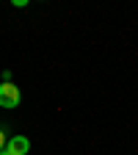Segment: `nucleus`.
Returning a JSON list of instances; mask_svg holds the SVG:
<instances>
[{
	"instance_id": "f257e3e1",
	"label": "nucleus",
	"mask_w": 138,
	"mask_h": 155,
	"mask_svg": "<svg viewBox=\"0 0 138 155\" xmlns=\"http://www.w3.org/2000/svg\"><path fill=\"white\" fill-rule=\"evenodd\" d=\"M19 105V89L14 83H0V108H17Z\"/></svg>"
},
{
	"instance_id": "f03ea898",
	"label": "nucleus",
	"mask_w": 138,
	"mask_h": 155,
	"mask_svg": "<svg viewBox=\"0 0 138 155\" xmlns=\"http://www.w3.org/2000/svg\"><path fill=\"white\" fill-rule=\"evenodd\" d=\"M6 150H8L11 155H28V150H30V141L25 139V136H11Z\"/></svg>"
},
{
	"instance_id": "7ed1b4c3",
	"label": "nucleus",
	"mask_w": 138,
	"mask_h": 155,
	"mask_svg": "<svg viewBox=\"0 0 138 155\" xmlns=\"http://www.w3.org/2000/svg\"><path fill=\"white\" fill-rule=\"evenodd\" d=\"M6 147H8V136H6V130H3V127H0V152H3Z\"/></svg>"
},
{
	"instance_id": "20e7f679",
	"label": "nucleus",
	"mask_w": 138,
	"mask_h": 155,
	"mask_svg": "<svg viewBox=\"0 0 138 155\" xmlns=\"http://www.w3.org/2000/svg\"><path fill=\"white\" fill-rule=\"evenodd\" d=\"M0 155H11V152H8V150H3V152H0Z\"/></svg>"
}]
</instances>
